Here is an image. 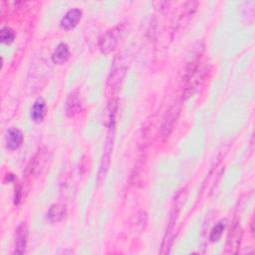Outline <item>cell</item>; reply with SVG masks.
<instances>
[{
	"label": "cell",
	"mask_w": 255,
	"mask_h": 255,
	"mask_svg": "<svg viewBox=\"0 0 255 255\" xmlns=\"http://www.w3.org/2000/svg\"><path fill=\"white\" fill-rule=\"evenodd\" d=\"M185 199H186V190L182 188L176 192L172 202L169 220L167 223V227H166L163 240L161 243V248L159 251L161 254H168L170 252V249L175 237V226L178 220V214L183 203L185 202Z\"/></svg>",
	"instance_id": "obj_1"
},
{
	"label": "cell",
	"mask_w": 255,
	"mask_h": 255,
	"mask_svg": "<svg viewBox=\"0 0 255 255\" xmlns=\"http://www.w3.org/2000/svg\"><path fill=\"white\" fill-rule=\"evenodd\" d=\"M110 112H109V130L105 140V144L103 147V153L101 157L100 169H99V177L105 176L106 172L108 171L110 165L111 154L113 150V144L115 139V129H116V112H117V102L112 100L110 103Z\"/></svg>",
	"instance_id": "obj_2"
},
{
	"label": "cell",
	"mask_w": 255,
	"mask_h": 255,
	"mask_svg": "<svg viewBox=\"0 0 255 255\" xmlns=\"http://www.w3.org/2000/svg\"><path fill=\"white\" fill-rule=\"evenodd\" d=\"M127 71V63L122 55H117L112 63L111 72L108 77L107 88L112 93L118 90Z\"/></svg>",
	"instance_id": "obj_3"
},
{
	"label": "cell",
	"mask_w": 255,
	"mask_h": 255,
	"mask_svg": "<svg viewBox=\"0 0 255 255\" xmlns=\"http://www.w3.org/2000/svg\"><path fill=\"white\" fill-rule=\"evenodd\" d=\"M125 33V26L119 24L108 30L99 41V49L103 54L111 53L118 45L120 39Z\"/></svg>",
	"instance_id": "obj_4"
},
{
	"label": "cell",
	"mask_w": 255,
	"mask_h": 255,
	"mask_svg": "<svg viewBox=\"0 0 255 255\" xmlns=\"http://www.w3.org/2000/svg\"><path fill=\"white\" fill-rule=\"evenodd\" d=\"M242 239V228L239 220H233L231 227L228 231L226 241V253L235 254L240 248Z\"/></svg>",
	"instance_id": "obj_5"
},
{
	"label": "cell",
	"mask_w": 255,
	"mask_h": 255,
	"mask_svg": "<svg viewBox=\"0 0 255 255\" xmlns=\"http://www.w3.org/2000/svg\"><path fill=\"white\" fill-rule=\"evenodd\" d=\"M29 229L26 222H21L15 232V249L14 254H23L26 251L28 242Z\"/></svg>",
	"instance_id": "obj_6"
},
{
	"label": "cell",
	"mask_w": 255,
	"mask_h": 255,
	"mask_svg": "<svg viewBox=\"0 0 255 255\" xmlns=\"http://www.w3.org/2000/svg\"><path fill=\"white\" fill-rule=\"evenodd\" d=\"M178 115H179V108L177 105H173L166 113V116L163 120V123L161 125V129H160V133L163 139L168 137L169 133L173 128L174 123L176 122Z\"/></svg>",
	"instance_id": "obj_7"
},
{
	"label": "cell",
	"mask_w": 255,
	"mask_h": 255,
	"mask_svg": "<svg viewBox=\"0 0 255 255\" xmlns=\"http://www.w3.org/2000/svg\"><path fill=\"white\" fill-rule=\"evenodd\" d=\"M82 16V11L78 8H73L70 9L69 11L66 12V14L63 16L61 19V27L65 30H71L74 27L77 26L79 21L81 20Z\"/></svg>",
	"instance_id": "obj_8"
},
{
	"label": "cell",
	"mask_w": 255,
	"mask_h": 255,
	"mask_svg": "<svg viewBox=\"0 0 255 255\" xmlns=\"http://www.w3.org/2000/svg\"><path fill=\"white\" fill-rule=\"evenodd\" d=\"M23 133L18 128H11L6 134V146L10 150H15L19 148L23 143Z\"/></svg>",
	"instance_id": "obj_9"
},
{
	"label": "cell",
	"mask_w": 255,
	"mask_h": 255,
	"mask_svg": "<svg viewBox=\"0 0 255 255\" xmlns=\"http://www.w3.org/2000/svg\"><path fill=\"white\" fill-rule=\"evenodd\" d=\"M82 109V102L79 94L77 92H73L69 95L66 101V114L68 117H74L77 115Z\"/></svg>",
	"instance_id": "obj_10"
},
{
	"label": "cell",
	"mask_w": 255,
	"mask_h": 255,
	"mask_svg": "<svg viewBox=\"0 0 255 255\" xmlns=\"http://www.w3.org/2000/svg\"><path fill=\"white\" fill-rule=\"evenodd\" d=\"M70 56L69 46L66 43H60L52 54V61L54 64H64Z\"/></svg>",
	"instance_id": "obj_11"
},
{
	"label": "cell",
	"mask_w": 255,
	"mask_h": 255,
	"mask_svg": "<svg viewBox=\"0 0 255 255\" xmlns=\"http://www.w3.org/2000/svg\"><path fill=\"white\" fill-rule=\"evenodd\" d=\"M66 214V207L63 204L55 203L52 204L47 212V217L52 222H58L64 218Z\"/></svg>",
	"instance_id": "obj_12"
},
{
	"label": "cell",
	"mask_w": 255,
	"mask_h": 255,
	"mask_svg": "<svg viewBox=\"0 0 255 255\" xmlns=\"http://www.w3.org/2000/svg\"><path fill=\"white\" fill-rule=\"evenodd\" d=\"M46 152H44L43 150L39 151L34 159L31 161V166L29 167L30 168V174H35L37 175L39 172H41V169L45 166V163H46Z\"/></svg>",
	"instance_id": "obj_13"
},
{
	"label": "cell",
	"mask_w": 255,
	"mask_h": 255,
	"mask_svg": "<svg viewBox=\"0 0 255 255\" xmlns=\"http://www.w3.org/2000/svg\"><path fill=\"white\" fill-rule=\"evenodd\" d=\"M45 109L46 103L43 99H38L35 101L32 110H31V117L35 122H40L43 120L45 116Z\"/></svg>",
	"instance_id": "obj_14"
},
{
	"label": "cell",
	"mask_w": 255,
	"mask_h": 255,
	"mask_svg": "<svg viewBox=\"0 0 255 255\" xmlns=\"http://www.w3.org/2000/svg\"><path fill=\"white\" fill-rule=\"evenodd\" d=\"M197 7V2H185L184 5L182 6V12L180 13V16L178 18V25L183 24L185 21H188L190 16L195 12Z\"/></svg>",
	"instance_id": "obj_15"
},
{
	"label": "cell",
	"mask_w": 255,
	"mask_h": 255,
	"mask_svg": "<svg viewBox=\"0 0 255 255\" xmlns=\"http://www.w3.org/2000/svg\"><path fill=\"white\" fill-rule=\"evenodd\" d=\"M224 228H225V220H221L217 222V224L210 231V235H209L210 241H217L221 237Z\"/></svg>",
	"instance_id": "obj_16"
},
{
	"label": "cell",
	"mask_w": 255,
	"mask_h": 255,
	"mask_svg": "<svg viewBox=\"0 0 255 255\" xmlns=\"http://www.w3.org/2000/svg\"><path fill=\"white\" fill-rule=\"evenodd\" d=\"M0 39L1 42L4 44H10L15 39V33L14 31L9 27H3L0 32Z\"/></svg>",
	"instance_id": "obj_17"
}]
</instances>
